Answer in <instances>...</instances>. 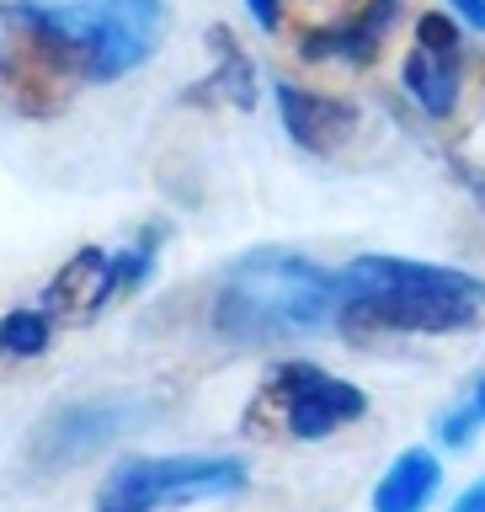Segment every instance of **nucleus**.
<instances>
[{
  "label": "nucleus",
  "instance_id": "1",
  "mask_svg": "<svg viewBox=\"0 0 485 512\" xmlns=\"http://www.w3.org/2000/svg\"><path fill=\"white\" fill-rule=\"evenodd\" d=\"M485 315V283L464 267L411 256H358L336 272V326L358 342L374 336H448Z\"/></svg>",
  "mask_w": 485,
  "mask_h": 512
},
{
  "label": "nucleus",
  "instance_id": "2",
  "mask_svg": "<svg viewBox=\"0 0 485 512\" xmlns=\"http://www.w3.org/2000/svg\"><path fill=\"white\" fill-rule=\"evenodd\" d=\"M336 315V272L299 251H251L219 278L208 326L224 342L240 347H267V342H294Z\"/></svg>",
  "mask_w": 485,
  "mask_h": 512
},
{
  "label": "nucleus",
  "instance_id": "3",
  "mask_svg": "<svg viewBox=\"0 0 485 512\" xmlns=\"http://www.w3.org/2000/svg\"><path fill=\"white\" fill-rule=\"evenodd\" d=\"M43 22L70 75L80 86H96V80L128 75L155 54L166 32V6L160 0H75V6H43Z\"/></svg>",
  "mask_w": 485,
  "mask_h": 512
},
{
  "label": "nucleus",
  "instance_id": "4",
  "mask_svg": "<svg viewBox=\"0 0 485 512\" xmlns=\"http://www.w3.org/2000/svg\"><path fill=\"white\" fill-rule=\"evenodd\" d=\"M368 411V395L358 384H347L342 374L320 363H304V358H288L278 363L272 374L262 379V390L251 395L246 406V432L256 438H299V443H315V438H331L336 427L358 422Z\"/></svg>",
  "mask_w": 485,
  "mask_h": 512
},
{
  "label": "nucleus",
  "instance_id": "5",
  "mask_svg": "<svg viewBox=\"0 0 485 512\" xmlns=\"http://www.w3.org/2000/svg\"><path fill=\"white\" fill-rule=\"evenodd\" d=\"M246 486V464L219 454H144L107 470L96 512H171L192 502H219Z\"/></svg>",
  "mask_w": 485,
  "mask_h": 512
},
{
  "label": "nucleus",
  "instance_id": "6",
  "mask_svg": "<svg viewBox=\"0 0 485 512\" xmlns=\"http://www.w3.org/2000/svg\"><path fill=\"white\" fill-rule=\"evenodd\" d=\"M80 80L64 64L54 32L43 22L38 0H6L0 6V107L22 118H54L70 102Z\"/></svg>",
  "mask_w": 485,
  "mask_h": 512
},
{
  "label": "nucleus",
  "instance_id": "7",
  "mask_svg": "<svg viewBox=\"0 0 485 512\" xmlns=\"http://www.w3.org/2000/svg\"><path fill=\"white\" fill-rule=\"evenodd\" d=\"M400 86L427 118H454L464 96V27L448 11L416 16V43L400 59Z\"/></svg>",
  "mask_w": 485,
  "mask_h": 512
},
{
  "label": "nucleus",
  "instance_id": "8",
  "mask_svg": "<svg viewBox=\"0 0 485 512\" xmlns=\"http://www.w3.org/2000/svg\"><path fill=\"white\" fill-rule=\"evenodd\" d=\"M272 96H278L288 139H294L299 150H310V155H336L352 134H358V107L342 102V96H331V91H310V86H294V80H272Z\"/></svg>",
  "mask_w": 485,
  "mask_h": 512
},
{
  "label": "nucleus",
  "instance_id": "9",
  "mask_svg": "<svg viewBox=\"0 0 485 512\" xmlns=\"http://www.w3.org/2000/svg\"><path fill=\"white\" fill-rule=\"evenodd\" d=\"M123 294L118 283V251L86 246L54 272V283L43 288V315L48 320H96L112 299Z\"/></svg>",
  "mask_w": 485,
  "mask_h": 512
},
{
  "label": "nucleus",
  "instance_id": "10",
  "mask_svg": "<svg viewBox=\"0 0 485 512\" xmlns=\"http://www.w3.org/2000/svg\"><path fill=\"white\" fill-rule=\"evenodd\" d=\"M400 6L406 0H358L342 22L331 27H315L299 38V54L320 64V59H342V64H374L384 38H390V27L400 22Z\"/></svg>",
  "mask_w": 485,
  "mask_h": 512
},
{
  "label": "nucleus",
  "instance_id": "11",
  "mask_svg": "<svg viewBox=\"0 0 485 512\" xmlns=\"http://www.w3.org/2000/svg\"><path fill=\"white\" fill-rule=\"evenodd\" d=\"M123 422H128L123 406H75V411H64L43 427V438L32 443V464L64 470V464H75V459H91L102 443L118 438Z\"/></svg>",
  "mask_w": 485,
  "mask_h": 512
},
{
  "label": "nucleus",
  "instance_id": "12",
  "mask_svg": "<svg viewBox=\"0 0 485 512\" xmlns=\"http://www.w3.org/2000/svg\"><path fill=\"white\" fill-rule=\"evenodd\" d=\"M443 486V464L432 448H406L374 486V512H427Z\"/></svg>",
  "mask_w": 485,
  "mask_h": 512
},
{
  "label": "nucleus",
  "instance_id": "13",
  "mask_svg": "<svg viewBox=\"0 0 485 512\" xmlns=\"http://www.w3.org/2000/svg\"><path fill=\"white\" fill-rule=\"evenodd\" d=\"M208 48H214V75H208L203 86H214L224 102H235V107H256V70H251L246 48H240L224 27L208 32Z\"/></svg>",
  "mask_w": 485,
  "mask_h": 512
},
{
  "label": "nucleus",
  "instance_id": "14",
  "mask_svg": "<svg viewBox=\"0 0 485 512\" xmlns=\"http://www.w3.org/2000/svg\"><path fill=\"white\" fill-rule=\"evenodd\" d=\"M48 342H54V320L43 310H11L0 320V352H11V358H38L48 352Z\"/></svg>",
  "mask_w": 485,
  "mask_h": 512
},
{
  "label": "nucleus",
  "instance_id": "15",
  "mask_svg": "<svg viewBox=\"0 0 485 512\" xmlns=\"http://www.w3.org/2000/svg\"><path fill=\"white\" fill-rule=\"evenodd\" d=\"M475 427H480V416H475L470 406H459V411L438 416V443H443V448H464V443L475 438Z\"/></svg>",
  "mask_w": 485,
  "mask_h": 512
},
{
  "label": "nucleus",
  "instance_id": "16",
  "mask_svg": "<svg viewBox=\"0 0 485 512\" xmlns=\"http://www.w3.org/2000/svg\"><path fill=\"white\" fill-rule=\"evenodd\" d=\"M251 6V22L262 27V32H278L283 27V0H246Z\"/></svg>",
  "mask_w": 485,
  "mask_h": 512
},
{
  "label": "nucleus",
  "instance_id": "17",
  "mask_svg": "<svg viewBox=\"0 0 485 512\" xmlns=\"http://www.w3.org/2000/svg\"><path fill=\"white\" fill-rule=\"evenodd\" d=\"M448 6H454V16H464L475 32H485V0H448Z\"/></svg>",
  "mask_w": 485,
  "mask_h": 512
},
{
  "label": "nucleus",
  "instance_id": "18",
  "mask_svg": "<svg viewBox=\"0 0 485 512\" xmlns=\"http://www.w3.org/2000/svg\"><path fill=\"white\" fill-rule=\"evenodd\" d=\"M454 512H485V480H475V486L459 496V502H454Z\"/></svg>",
  "mask_w": 485,
  "mask_h": 512
},
{
  "label": "nucleus",
  "instance_id": "19",
  "mask_svg": "<svg viewBox=\"0 0 485 512\" xmlns=\"http://www.w3.org/2000/svg\"><path fill=\"white\" fill-rule=\"evenodd\" d=\"M470 411L480 416V427H485V379H475V395H470Z\"/></svg>",
  "mask_w": 485,
  "mask_h": 512
}]
</instances>
